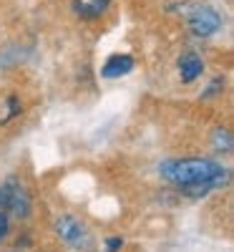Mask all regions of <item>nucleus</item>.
I'll use <instances>...</instances> for the list:
<instances>
[{
  "mask_svg": "<svg viewBox=\"0 0 234 252\" xmlns=\"http://www.w3.org/2000/svg\"><path fill=\"white\" fill-rule=\"evenodd\" d=\"M20 114V98L18 96H5L3 98V109H0V124H8L10 119H15Z\"/></svg>",
  "mask_w": 234,
  "mask_h": 252,
  "instance_id": "nucleus-8",
  "label": "nucleus"
},
{
  "mask_svg": "<svg viewBox=\"0 0 234 252\" xmlns=\"http://www.w3.org/2000/svg\"><path fill=\"white\" fill-rule=\"evenodd\" d=\"M131 71H134V58L129 53H114V56H109V61L103 63L101 76L114 81V78H121V76L131 73Z\"/></svg>",
  "mask_w": 234,
  "mask_h": 252,
  "instance_id": "nucleus-6",
  "label": "nucleus"
},
{
  "mask_svg": "<svg viewBox=\"0 0 234 252\" xmlns=\"http://www.w3.org/2000/svg\"><path fill=\"white\" fill-rule=\"evenodd\" d=\"M121 247H123V237H118V235L106 240V252H118Z\"/></svg>",
  "mask_w": 234,
  "mask_h": 252,
  "instance_id": "nucleus-11",
  "label": "nucleus"
},
{
  "mask_svg": "<svg viewBox=\"0 0 234 252\" xmlns=\"http://www.w3.org/2000/svg\"><path fill=\"white\" fill-rule=\"evenodd\" d=\"M0 212L18 217V220H26L30 215V197L26 192V187L15 177H8L0 182Z\"/></svg>",
  "mask_w": 234,
  "mask_h": 252,
  "instance_id": "nucleus-2",
  "label": "nucleus"
},
{
  "mask_svg": "<svg viewBox=\"0 0 234 252\" xmlns=\"http://www.w3.org/2000/svg\"><path fill=\"white\" fill-rule=\"evenodd\" d=\"M159 174L169 182L179 187L181 192L191 197H204L211 189H219L229 182V172L214 159H169L159 164Z\"/></svg>",
  "mask_w": 234,
  "mask_h": 252,
  "instance_id": "nucleus-1",
  "label": "nucleus"
},
{
  "mask_svg": "<svg viewBox=\"0 0 234 252\" xmlns=\"http://www.w3.org/2000/svg\"><path fill=\"white\" fill-rule=\"evenodd\" d=\"M222 86H224V81H222V78H214V81H211V86L204 91V98H211V96H214V94H217Z\"/></svg>",
  "mask_w": 234,
  "mask_h": 252,
  "instance_id": "nucleus-12",
  "label": "nucleus"
},
{
  "mask_svg": "<svg viewBox=\"0 0 234 252\" xmlns=\"http://www.w3.org/2000/svg\"><path fill=\"white\" fill-rule=\"evenodd\" d=\"M176 68H179V78H181L184 83H191V81H197V78L204 73V61L199 58V53L186 51V53L179 56Z\"/></svg>",
  "mask_w": 234,
  "mask_h": 252,
  "instance_id": "nucleus-5",
  "label": "nucleus"
},
{
  "mask_svg": "<svg viewBox=\"0 0 234 252\" xmlns=\"http://www.w3.org/2000/svg\"><path fill=\"white\" fill-rule=\"evenodd\" d=\"M211 144H214V152L229 154L232 152V134L227 129H214L211 131Z\"/></svg>",
  "mask_w": 234,
  "mask_h": 252,
  "instance_id": "nucleus-9",
  "label": "nucleus"
},
{
  "mask_svg": "<svg viewBox=\"0 0 234 252\" xmlns=\"http://www.w3.org/2000/svg\"><path fill=\"white\" fill-rule=\"evenodd\" d=\"M53 227H56V235L60 237V242H66L73 250H81V247H86L91 242L88 227L83 224L78 217H73V215H60Z\"/></svg>",
  "mask_w": 234,
  "mask_h": 252,
  "instance_id": "nucleus-4",
  "label": "nucleus"
},
{
  "mask_svg": "<svg viewBox=\"0 0 234 252\" xmlns=\"http://www.w3.org/2000/svg\"><path fill=\"white\" fill-rule=\"evenodd\" d=\"M8 232H10V217L5 212H0V242L8 237Z\"/></svg>",
  "mask_w": 234,
  "mask_h": 252,
  "instance_id": "nucleus-10",
  "label": "nucleus"
},
{
  "mask_svg": "<svg viewBox=\"0 0 234 252\" xmlns=\"http://www.w3.org/2000/svg\"><path fill=\"white\" fill-rule=\"evenodd\" d=\"M186 23L197 38H209L222 28V15L211 5H194L186 13Z\"/></svg>",
  "mask_w": 234,
  "mask_h": 252,
  "instance_id": "nucleus-3",
  "label": "nucleus"
},
{
  "mask_svg": "<svg viewBox=\"0 0 234 252\" xmlns=\"http://www.w3.org/2000/svg\"><path fill=\"white\" fill-rule=\"evenodd\" d=\"M109 5L111 0H73V13L83 20H93L109 10Z\"/></svg>",
  "mask_w": 234,
  "mask_h": 252,
  "instance_id": "nucleus-7",
  "label": "nucleus"
}]
</instances>
